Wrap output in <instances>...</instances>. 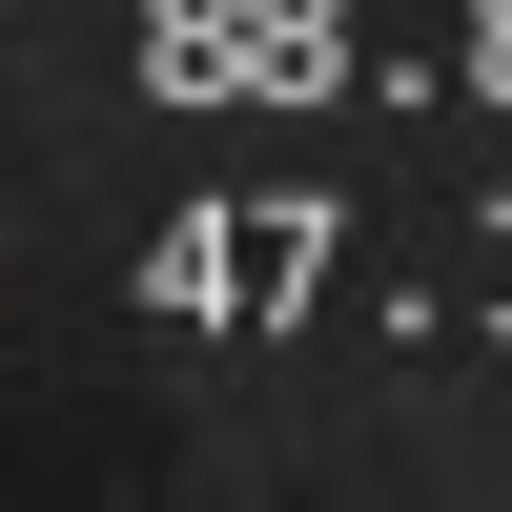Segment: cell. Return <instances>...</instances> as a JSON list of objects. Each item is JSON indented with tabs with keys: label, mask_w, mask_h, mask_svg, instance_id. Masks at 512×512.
Masks as SVG:
<instances>
[]
</instances>
